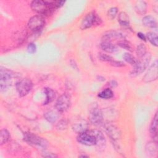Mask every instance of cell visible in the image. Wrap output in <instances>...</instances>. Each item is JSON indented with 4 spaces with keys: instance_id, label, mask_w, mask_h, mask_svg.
Segmentation results:
<instances>
[{
    "instance_id": "6da1fadb",
    "label": "cell",
    "mask_w": 158,
    "mask_h": 158,
    "mask_svg": "<svg viewBox=\"0 0 158 158\" xmlns=\"http://www.w3.org/2000/svg\"><path fill=\"white\" fill-rule=\"evenodd\" d=\"M30 6L34 12L41 15H49L55 9L52 1L36 0L31 2Z\"/></svg>"
},
{
    "instance_id": "7a4b0ae2",
    "label": "cell",
    "mask_w": 158,
    "mask_h": 158,
    "mask_svg": "<svg viewBox=\"0 0 158 158\" xmlns=\"http://www.w3.org/2000/svg\"><path fill=\"white\" fill-rule=\"evenodd\" d=\"M150 60L151 54L148 52H147L143 57L139 58V59H138L136 64L133 66V69L130 72V75L136 77L141 73L148 67Z\"/></svg>"
},
{
    "instance_id": "3957f363",
    "label": "cell",
    "mask_w": 158,
    "mask_h": 158,
    "mask_svg": "<svg viewBox=\"0 0 158 158\" xmlns=\"http://www.w3.org/2000/svg\"><path fill=\"white\" fill-rule=\"evenodd\" d=\"M14 77V73L12 71L7 69L1 67L0 69V85L1 89H7L12 84V80Z\"/></svg>"
},
{
    "instance_id": "277c9868",
    "label": "cell",
    "mask_w": 158,
    "mask_h": 158,
    "mask_svg": "<svg viewBox=\"0 0 158 158\" xmlns=\"http://www.w3.org/2000/svg\"><path fill=\"white\" fill-rule=\"evenodd\" d=\"M16 89L20 97L26 96L32 89L33 83L28 78H23L15 84Z\"/></svg>"
},
{
    "instance_id": "5b68a950",
    "label": "cell",
    "mask_w": 158,
    "mask_h": 158,
    "mask_svg": "<svg viewBox=\"0 0 158 158\" xmlns=\"http://www.w3.org/2000/svg\"><path fill=\"white\" fill-rule=\"evenodd\" d=\"M70 104L71 100L70 96L67 93H64L57 99L55 107L58 112L63 113L68 110Z\"/></svg>"
},
{
    "instance_id": "8992f818",
    "label": "cell",
    "mask_w": 158,
    "mask_h": 158,
    "mask_svg": "<svg viewBox=\"0 0 158 158\" xmlns=\"http://www.w3.org/2000/svg\"><path fill=\"white\" fill-rule=\"evenodd\" d=\"M23 138L24 140L29 144L40 146L41 148H46L48 144V142L45 139L31 133H24Z\"/></svg>"
},
{
    "instance_id": "52a82bcc",
    "label": "cell",
    "mask_w": 158,
    "mask_h": 158,
    "mask_svg": "<svg viewBox=\"0 0 158 158\" xmlns=\"http://www.w3.org/2000/svg\"><path fill=\"white\" fill-rule=\"evenodd\" d=\"M77 139L78 143L86 146H93L96 144V139L91 131L78 134Z\"/></svg>"
},
{
    "instance_id": "ba28073f",
    "label": "cell",
    "mask_w": 158,
    "mask_h": 158,
    "mask_svg": "<svg viewBox=\"0 0 158 158\" xmlns=\"http://www.w3.org/2000/svg\"><path fill=\"white\" fill-rule=\"evenodd\" d=\"M44 23V20L41 15H35L29 20L28 22V27L31 31L37 32L43 28Z\"/></svg>"
},
{
    "instance_id": "9c48e42d",
    "label": "cell",
    "mask_w": 158,
    "mask_h": 158,
    "mask_svg": "<svg viewBox=\"0 0 158 158\" xmlns=\"http://www.w3.org/2000/svg\"><path fill=\"white\" fill-rule=\"evenodd\" d=\"M99 19H98V17L94 12H89L86 14L82 20L80 25V28L82 30L89 28L93 25L98 23L99 22Z\"/></svg>"
},
{
    "instance_id": "30bf717a",
    "label": "cell",
    "mask_w": 158,
    "mask_h": 158,
    "mask_svg": "<svg viewBox=\"0 0 158 158\" xmlns=\"http://www.w3.org/2000/svg\"><path fill=\"white\" fill-rule=\"evenodd\" d=\"M89 119L92 124L94 125H100L103 119V115L101 109L97 107L91 108L89 110Z\"/></svg>"
},
{
    "instance_id": "8fae6325",
    "label": "cell",
    "mask_w": 158,
    "mask_h": 158,
    "mask_svg": "<svg viewBox=\"0 0 158 158\" xmlns=\"http://www.w3.org/2000/svg\"><path fill=\"white\" fill-rule=\"evenodd\" d=\"M157 78V61L156 60L149 67L143 78L146 82H151Z\"/></svg>"
},
{
    "instance_id": "7c38bea8",
    "label": "cell",
    "mask_w": 158,
    "mask_h": 158,
    "mask_svg": "<svg viewBox=\"0 0 158 158\" xmlns=\"http://www.w3.org/2000/svg\"><path fill=\"white\" fill-rule=\"evenodd\" d=\"M88 123L85 120H80L72 125L73 130L78 134L86 131L88 129Z\"/></svg>"
},
{
    "instance_id": "4fadbf2b",
    "label": "cell",
    "mask_w": 158,
    "mask_h": 158,
    "mask_svg": "<svg viewBox=\"0 0 158 158\" xmlns=\"http://www.w3.org/2000/svg\"><path fill=\"white\" fill-rule=\"evenodd\" d=\"M102 39L104 41H110L113 39H124V36L122 33L119 31H115V30H110L106 31L105 33L103 34Z\"/></svg>"
},
{
    "instance_id": "5bb4252c",
    "label": "cell",
    "mask_w": 158,
    "mask_h": 158,
    "mask_svg": "<svg viewBox=\"0 0 158 158\" xmlns=\"http://www.w3.org/2000/svg\"><path fill=\"white\" fill-rule=\"evenodd\" d=\"M91 131L94 135L96 139V145L98 146V149H103L106 145V139L102 133L96 130H91Z\"/></svg>"
},
{
    "instance_id": "9a60e30c",
    "label": "cell",
    "mask_w": 158,
    "mask_h": 158,
    "mask_svg": "<svg viewBox=\"0 0 158 158\" xmlns=\"http://www.w3.org/2000/svg\"><path fill=\"white\" fill-rule=\"evenodd\" d=\"M106 132L109 137L113 140H117L120 138V132L119 129L114 125H108L106 128Z\"/></svg>"
},
{
    "instance_id": "2e32d148",
    "label": "cell",
    "mask_w": 158,
    "mask_h": 158,
    "mask_svg": "<svg viewBox=\"0 0 158 158\" xmlns=\"http://www.w3.org/2000/svg\"><path fill=\"white\" fill-rule=\"evenodd\" d=\"M150 133L153 138L154 141H157V113L155 114V116L154 117L152 122L150 125L149 128Z\"/></svg>"
},
{
    "instance_id": "e0dca14e",
    "label": "cell",
    "mask_w": 158,
    "mask_h": 158,
    "mask_svg": "<svg viewBox=\"0 0 158 158\" xmlns=\"http://www.w3.org/2000/svg\"><path fill=\"white\" fill-rule=\"evenodd\" d=\"M101 48L102 50L109 53H113L117 51V48L115 45L107 41H104L101 43Z\"/></svg>"
},
{
    "instance_id": "ac0fdd59",
    "label": "cell",
    "mask_w": 158,
    "mask_h": 158,
    "mask_svg": "<svg viewBox=\"0 0 158 158\" xmlns=\"http://www.w3.org/2000/svg\"><path fill=\"white\" fill-rule=\"evenodd\" d=\"M135 11L139 15H144L146 12L147 4L144 1H138L135 5Z\"/></svg>"
},
{
    "instance_id": "d6986e66",
    "label": "cell",
    "mask_w": 158,
    "mask_h": 158,
    "mask_svg": "<svg viewBox=\"0 0 158 158\" xmlns=\"http://www.w3.org/2000/svg\"><path fill=\"white\" fill-rule=\"evenodd\" d=\"M143 25L149 28H156L157 27V22L154 17L151 15H146L142 20Z\"/></svg>"
},
{
    "instance_id": "ffe728a7",
    "label": "cell",
    "mask_w": 158,
    "mask_h": 158,
    "mask_svg": "<svg viewBox=\"0 0 158 158\" xmlns=\"http://www.w3.org/2000/svg\"><path fill=\"white\" fill-rule=\"evenodd\" d=\"M157 141H153L147 143L146 146V152L148 154L154 156L157 154Z\"/></svg>"
},
{
    "instance_id": "44dd1931",
    "label": "cell",
    "mask_w": 158,
    "mask_h": 158,
    "mask_svg": "<svg viewBox=\"0 0 158 158\" xmlns=\"http://www.w3.org/2000/svg\"><path fill=\"white\" fill-rule=\"evenodd\" d=\"M44 93L46 94V100L44 102L43 104L46 105L51 102L56 98L55 92L49 88H44Z\"/></svg>"
},
{
    "instance_id": "7402d4cb",
    "label": "cell",
    "mask_w": 158,
    "mask_h": 158,
    "mask_svg": "<svg viewBox=\"0 0 158 158\" xmlns=\"http://www.w3.org/2000/svg\"><path fill=\"white\" fill-rule=\"evenodd\" d=\"M118 22L122 26H128L130 23V20L128 14L125 12H121L118 16Z\"/></svg>"
},
{
    "instance_id": "603a6c76",
    "label": "cell",
    "mask_w": 158,
    "mask_h": 158,
    "mask_svg": "<svg viewBox=\"0 0 158 158\" xmlns=\"http://www.w3.org/2000/svg\"><path fill=\"white\" fill-rule=\"evenodd\" d=\"M44 116L46 120H48L49 122L54 123L57 120L59 117V114L54 110H49L44 114Z\"/></svg>"
},
{
    "instance_id": "cb8c5ba5",
    "label": "cell",
    "mask_w": 158,
    "mask_h": 158,
    "mask_svg": "<svg viewBox=\"0 0 158 158\" xmlns=\"http://www.w3.org/2000/svg\"><path fill=\"white\" fill-rule=\"evenodd\" d=\"M114 93L112 91L109 89V88H106L102 91L101 92L99 93L98 94V96L101 99H108L113 97Z\"/></svg>"
},
{
    "instance_id": "d4e9b609",
    "label": "cell",
    "mask_w": 158,
    "mask_h": 158,
    "mask_svg": "<svg viewBox=\"0 0 158 158\" xmlns=\"http://www.w3.org/2000/svg\"><path fill=\"white\" fill-rule=\"evenodd\" d=\"M10 138L9 132L6 129H2L0 132V144L2 145L6 143Z\"/></svg>"
},
{
    "instance_id": "484cf974",
    "label": "cell",
    "mask_w": 158,
    "mask_h": 158,
    "mask_svg": "<svg viewBox=\"0 0 158 158\" xmlns=\"http://www.w3.org/2000/svg\"><path fill=\"white\" fill-rule=\"evenodd\" d=\"M146 38L154 46H157L158 38L157 35L153 32H149L146 35Z\"/></svg>"
},
{
    "instance_id": "4316f807",
    "label": "cell",
    "mask_w": 158,
    "mask_h": 158,
    "mask_svg": "<svg viewBox=\"0 0 158 158\" xmlns=\"http://www.w3.org/2000/svg\"><path fill=\"white\" fill-rule=\"evenodd\" d=\"M123 59L130 64L132 65H135L138 62V59H136L134 56H133L131 54H130L128 52H126L123 56Z\"/></svg>"
},
{
    "instance_id": "83f0119b",
    "label": "cell",
    "mask_w": 158,
    "mask_h": 158,
    "mask_svg": "<svg viewBox=\"0 0 158 158\" xmlns=\"http://www.w3.org/2000/svg\"><path fill=\"white\" fill-rule=\"evenodd\" d=\"M136 52L138 58H141L143 57L148 52L146 47L143 44H140L137 46Z\"/></svg>"
},
{
    "instance_id": "f1b7e54d",
    "label": "cell",
    "mask_w": 158,
    "mask_h": 158,
    "mask_svg": "<svg viewBox=\"0 0 158 158\" xmlns=\"http://www.w3.org/2000/svg\"><path fill=\"white\" fill-rule=\"evenodd\" d=\"M118 45L119 46H120L122 48H124L128 51H133V46H131V44L127 41H126L125 39H122L120 40L118 43H117Z\"/></svg>"
},
{
    "instance_id": "f546056e",
    "label": "cell",
    "mask_w": 158,
    "mask_h": 158,
    "mask_svg": "<svg viewBox=\"0 0 158 158\" xmlns=\"http://www.w3.org/2000/svg\"><path fill=\"white\" fill-rule=\"evenodd\" d=\"M98 57L101 60L104 61V62H108L109 63H110L112 61H113L114 60V59H113L110 56L105 54H102V53H100L98 55Z\"/></svg>"
},
{
    "instance_id": "4dcf8cb0",
    "label": "cell",
    "mask_w": 158,
    "mask_h": 158,
    "mask_svg": "<svg viewBox=\"0 0 158 158\" xmlns=\"http://www.w3.org/2000/svg\"><path fill=\"white\" fill-rule=\"evenodd\" d=\"M117 12H118V10H117V7H111L110 9H109V10L107 12V16L110 19H113L116 16Z\"/></svg>"
},
{
    "instance_id": "1f68e13d",
    "label": "cell",
    "mask_w": 158,
    "mask_h": 158,
    "mask_svg": "<svg viewBox=\"0 0 158 158\" xmlns=\"http://www.w3.org/2000/svg\"><path fill=\"white\" fill-rule=\"evenodd\" d=\"M36 46L35 44H34L33 43H31L28 45L27 51L29 53L33 54L36 52Z\"/></svg>"
},
{
    "instance_id": "d6a6232c",
    "label": "cell",
    "mask_w": 158,
    "mask_h": 158,
    "mask_svg": "<svg viewBox=\"0 0 158 158\" xmlns=\"http://www.w3.org/2000/svg\"><path fill=\"white\" fill-rule=\"evenodd\" d=\"M67 123L66 122L65 120H61L57 123V127L58 129L64 130L67 127Z\"/></svg>"
},
{
    "instance_id": "836d02e7",
    "label": "cell",
    "mask_w": 158,
    "mask_h": 158,
    "mask_svg": "<svg viewBox=\"0 0 158 158\" xmlns=\"http://www.w3.org/2000/svg\"><path fill=\"white\" fill-rule=\"evenodd\" d=\"M137 36H138V37L140 40H143V41H146V36H145L143 33H141V32L138 33Z\"/></svg>"
},
{
    "instance_id": "e575fe53",
    "label": "cell",
    "mask_w": 158,
    "mask_h": 158,
    "mask_svg": "<svg viewBox=\"0 0 158 158\" xmlns=\"http://www.w3.org/2000/svg\"><path fill=\"white\" fill-rule=\"evenodd\" d=\"M110 85L112 87V88H115V86H117V83L115 81V80H112L110 82Z\"/></svg>"
}]
</instances>
